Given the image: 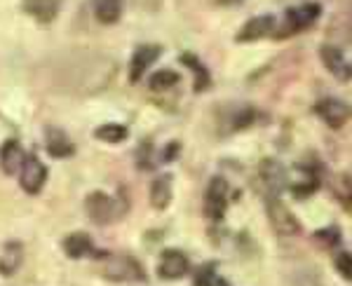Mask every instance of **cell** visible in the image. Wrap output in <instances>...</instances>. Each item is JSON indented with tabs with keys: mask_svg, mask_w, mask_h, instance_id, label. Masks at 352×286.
Segmentation results:
<instances>
[{
	"mask_svg": "<svg viewBox=\"0 0 352 286\" xmlns=\"http://www.w3.org/2000/svg\"><path fill=\"white\" fill-rule=\"evenodd\" d=\"M85 211L96 226H111L113 221H120L127 214V202L104 190H94L85 199Z\"/></svg>",
	"mask_w": 352,
	"mask_h": 286,
	"instance_id": "obj_1",
	"label": "cell"
},
{
	"mask_svg": "<svg viewBox=\"0 0 352 286\" xmlns=\"http://www.w3.org/2000/svg\"><path fill=\"white\" fill-rule=\"evenodd\" d=\"M265 211H268L270 226L280 237H294L300 232V223L294 211L280 199V195H265Z\"/></svg>",
	"mask_w": 352,
	"mask_h": 286,
	"instance_id": "obj_2",
	"label": "cell"
},
{
	"mask_svg": "<svg viewBox=\"0 0 352 286\" xmlns=\"http://www.w3.org/2000/svg\"><path fill=\"white\" fill-rule=\"evenodd\" d=\"M322 8L317 3H305L298 5V8L287 10L285 21H282L280 28H275V38H289V36H296V33L305 31L308 26H312L320 16Z\"/></svg>",
	"mask_w": 352,
	"mask_h": 286,
	"instance_id": "obj_3",
	"label": "cell"
},
{
	"mask_svg": "<svg viewBox=\"0 0 352 286\" xmlns=\"http://www.w3.org/2000/svg\"><path fill=\"white\" fill-rule=\"evenodd\" d=\"M104 274L111 282H144L146 279L144 265L129 254H113L106 261Z\"/></svg>",
	"mask_w": 352,
	"mask_h": 286,
	"instance_id": "obj_4",
	"label": "cell"
},
{
	"mask_svg": "<svg viewBox=\"0 0 352 286\" xmlns=\"http://www.w3.org/2000/svg\"><path fill=\"white\" fill-rule=\"evenodd\" d=\"M228 199H230L228 181L223 176H214L207 186V192H204V214H207V219L214 223L223 221L226 209H228Z\"/></svg>",
	"mask_w": 352,
	"mask_h": 286,
	"instance_id": "obj_5",
	"label": "cell"
},
{
	"mask_svg": "<svg viewBox=\"0 0 352 286\" xmlns=\"http://www.w3.org/2000/svg\"><path fill=\"white\" fill-rule=\"evenodd\" d=\"M47 181V167L38 160V155H26L19 169V186L28 195H38Z\"/></svg>",
	"mask_w": 352,
	"mask_h": 286,
	"instance_id": "obj_6",
	"label": "cell"
},
{
	"mask_svg": "<svg viewBox=\"0 0 352 286\" xmlns=\"http://www.w3.org/2000/svg\"><path fill=\"white\" fill-rule=\"evenodd\" d=\"M190 272V261L184 251L179 249H164L160 256V263H157V274L162 279H181Z\"/></svg>",
	"mask_w": 352,
	"mask_h": 286,
	"instance_id": "obj_7",
	"label": "cell"
},
{
	"mask_svg": "<svg viewBox=\"0 0 352 286\" xmlns=\"http://www.w3.org/2000/svg\"><path fill=\"white\" fill-rule=\"evenodd\" d=\"M258 176L265 186V195H282L289 181L285 164L277 162V160H263L258 167Z\"/></svg>",
	"mask_w": 352,
	"mask_h": 286,
	"instance_id": "obj_8",
	"label": "cell"
},
{
	"mask_svg": "<svg viewBox=\"0 0 352 286\" xmlns=\"http://www.w3.org/2000/svg\"><path fill=\"white\" fill-rule=\"evenodd\" d=\"M317 116L324 120V124H329L331 129H340L350 118V106L345 104L343 99H336V96H327L320 104L315 106Z\"/></svg>",
	"mask_w": 352,
	"mask_h": 286,
	"instance_id": "obj_9",
	"label": "cell"
},
{
	"mask_svg": "<svg viewBox=\"0 0 352 286\" xmlns=\"http://www.w3.org/2000/svg\"><path fill=\"white\" fill-rule=\"evenodd\" d=\"M277 28V19L272 14H261L249 19L247 24L240 28V33L235 36L237 43H256L261 38H268Z\"/></svg>",
	"mask_w": 352,
	"mask_h": 286,
	"instance_id": "obj_10",
	"label": "cell"
},
{
	"mask_svg": "<svg viewBox=\"0 0 352 286\" xmlns=\"http://www.w3.org/2000/svg\"><path fill=\"white\" fill-rule=\"evenodd\" d=\"M320 56L322 61H324V68L329 73H331L333 78L340 80V82H348L352 71H350V61L348 56L340 52L338 47H333V45H322L320 47Z\"/></svg>",
	"mask_w": 352,
	"mask_h": 286,
	"instance_id": "obj_11",
	"label": "cell"
},
{
	"mask_svg": "<svg viewBox=\"0 0 352 286\" xmlns=\"http://www.w3.org/2000/svg\"><path fill=\"white\" fill-rule=\"evenodd\" d=\"M160 54H162L160 45H141V47H136L132 64H129V80L139 82V80L144 78V73L151 68V64H155V61L160 59Z\"/></svg>",
	"mask_w": 352,
	"mask_h": 286,
	"instance_id": "obj_12",
	"label": "cell"
},
{
	"mask_svg": "<svg viewBox=\"0 0 352 286\" xmlns=\"http://www.w3.org/2000/svg\"><path fill=\"white\" fill-rule=\"evenodd\" d=\"M45 148H47V153L56 160H64V157H71L73 153H76V146H73V141L68 139V134L64 129L59 127H50L47 129V136H45Z\"/></svg>",
	"mask_w": 352,
	"mask_h": 286,
	"instance_id": "obj_13",
	"label": "cell"
},
{
	"mask_svg": "<svg viewBox=\"0 0 352 286\" xmlns=\"http://www.w3.org/2000/svg\"><path fill=\"white\" fill-rule=\"evenodd\" d=\"M24 160H26V153L16 141H8L3 148H0V169H3L8 176L19 174Z\"/></svg>",
	"mask_w": 352,
	"mask_h": 286,
	"instance_id": "obj_14",
	"label": "cell"
},
{
	"mask_svg": "<svg viewBox=\"0 0 352 286\" xmlns=\"http://www.w3.org/2000/svg\"><path fill=\"white\" fill-rule=\"evenodd\" d=\"M172 202V176L160 174L155 181L151 183V207L162 211Z\"/></svg>",
	"mask_w": 352,
	"mask_h": 286,
	"instance_id": "obj_15",
	"label": "cell"
},
{
	"mask_svg": "<svg viewBox=\"0 0 352 286\" xmlns=\"http://www.w3.org/2000/svg\"><path fill=\"white\" fill-rule=\"evenodd\" d=\"M24 263V247L19 242H8L3 247V256H0V274L3 277H12Z\"/></svg>",
	"mask_w": 352,
	"mask_h": 286,
	"instance_id": "obj_16",
	"label": "cell"
},
{
	"mask_svg": "<svg viewBox=\"0 0 352 286\" xmlns=\"http://www.w3.org/2000/svg\"><path fill=\"white\" fill-rule=\"evenodd\" d=\"M64 251L68 258H73V261L85 258V256H89L94 251L92 237H89L87 232H71L64 239Z\"/></svg>",
	"mask_w": 352,
	"mask_h": 286,
	"instance_id": "obj_17",
	"label": "cell"
},
{
	"mask_svg": "<svg viewBox=\"0 0 352 286\" xmlns=\"http://www.w3.org/2000/svg\"><path fill=\"white\" fill-rule=\"evenodd\" d=\"M24 10L33 19L43 21H52L56 16V10H59V0H24Z\"/></svg>",
	"mask_w": 352,
	"mask_h": 286,
	"instance_id": "obj_18",
	"label": "cell"
},
{
	"mask_svg": "<svg viewBox=\"0 0 352 286\" xmlns=\"http://www.w3.org/2000/svg\"><path fill=\"white\" fill-rule=\"evenodd\" d=\"M94 3V16L101 24H116L122 16V0H92Z\"/></svg>",
	"mask_w": 352,
	"mask_h": 286,
	"instance_id": "obj_19",
	"label": "cell"
},
{
	"mask_svg": "<svg viewBox=\"0 0 352 286\" xmlns=\"http://www.w3.org/2000/svg\"><path fill=\"white\" fill-rule=\"evenodd\" d=\"M127 136H129V129L118 122H106L94 129V139H99L104 143H120L127 139Z\"/></svg>",
	"mask_w": 352,
	"mask_h": 286,
	"instance_id": "obj_20",
	"label": "cell"
},
{
	"mask_svg": "<svg viewBox=\"0 0 352 286\" xmlns=\"http://www.w3.org/2000/svg\"><path fill=\"white\" fill-rule=\"evenodd\" d=\"M181 61H184L186 66H190V71H195V76H197V80H195V89H197V91H204V89H207V87H209V82H212V76H209L207 66H204L195 54H184V56H181Z\"/></svg>",
	"mask_w": 352,
	"mask_h": 286,
	"instance_id": "obj_21",
	"label": "cell"
},
{
	"mask_svg": "<svg viewBox=\"0 0 352 286\" xmlns=\"http://www.w3.org/2000/svg\"><path fill=\"white\" fill-rule=\"evenodd\" d=\"M192 286H230L223 277L217 272L214 265H202L192 277Z\"/></svg>",
	"mask_w": 352,
	"mask_h": 286,
	"instance_id": "obj_22",
	"label": "cell"
},
{
	"mask_svg": "<svg viewBox=\"0 0 352 286\" xmlns=\"http://www.w3.org/2000/svg\"><path fill=\"white\" fill-rule=\"evenodd\" d=\"M181 76L176 71H169V68H162V71H157L155 76L151 78V89H169L174 87V85H179Z\"/></svg>",
	"mask_w": 352,
	"mask_h": 286,
	"instance_id": "obj_23",
	"label": "cell"
},
{
	"mask_svg": "<svg viewBox=\"0 0 352 286\" xmlns=\"http://www.w3.org/2000/svg\"><path fill=\"white\" fill-rule=\"evenodd\" d=\"M340 230L336 226H329L324 228V230H317L315 232V242L320 244V247H324V249H333V247H338L340 244Z\"/></svg>",
	"mask_w": 352,
	"mask_h": 286,
	"instance_id": "obj_24",
	"label": "cell"
},
{
	"mask_svg": "<svg viewBox=\"0 0 352 286\" xmlns=\"http://www.w3.org/2000/svg\"><path fill=\"white\" fill-rule=\"evenodd\" d=\"M333 265H336V270L340 277L345 279V282H350L352 272H350V251H340L336 256V261H333Z\"/></svg>",
	"mask_w": 352,
	"mask_h": 286,
	"instance_id": "obj_25",
	"label": "cell"
},
{
	"mask_svg": "<svg viewBox=\"0 0 352 286\" xmlns=\"http://www.w3.org/2000/svg\"><path fill=\"white\" fill-rule=\"evenodd\" d=\"M176 155H179V143H169V146H167V151H164L162 153V162H172V157H176Z\"/></svg>",
	"mask_w": 352,
	"mask_h": 286,
	"instance_id": "obj_26",
	"label": "cell"
},
{
	"mask_svg": "<svg viewBox=\"0 0 352 286\" xmlns=\"http://www.w3.org/2000/svg\"><path fill=\"white\" fill-rule=\"evenodd\" d=\"M221 5H235V3H242V0H219Z\"/></svg>",
	"mask_w": 352,
	"mask_h": 286,
	"instance_id": "obj_27",
	"label": "cell"
}]
</instances>
